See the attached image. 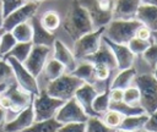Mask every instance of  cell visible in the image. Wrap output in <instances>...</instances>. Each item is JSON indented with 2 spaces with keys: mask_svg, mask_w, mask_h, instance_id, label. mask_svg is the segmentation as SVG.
<instances>
[{
  "mask_svg": "<svg viewBox=\"0 0 157 132\" xmlns=\"http://www.w3.org/2000/svg\"><path fill=\"white\" fill-rule=\"evenodd\" d=\"M29 23L32 26V44L34 45H45V46H53V43L55 40V35L53 32L47 31L40 21L39 17L36 15L31 17Z\"/></svg>",
  "mask_w": 157,
  "mask_h": 132,
  "instance_id": "obj_16",
  "label": "cell"
},
{
  "mask_svg": "<svg viewBox=\"0 0 157 132\" xmlns=\"http://www.w3.org/2000/svg\"><path fill=\"white\" fill-rule=\"evenodd\" d=\"M32 42H17L13 48L5 55V56H12L15 57L17 61L20 62H23L26 60V57L28 56L31 49H32ZM2 56V57H5Z\"/></svg>",
  "mask_w": 157,
  "mask_h": 132,
  "instance_id": "obj_28",
  "label": "cell"
},
{
  "mask_svg": "<svg viewBox=\"0 0 157 132\" xmlns=\"http://www.w3.org/2000/svg\"><path fill=\"white\" fill-rule=\"evenodd\" d=\"M56 132H86V122L63 123Z\"/></svg>",
  "mask_w": 157,
  "mask_h": 132,
  "instance_id": "obj_39",
  "label": "cell"
},
{
  "mask_svg": "<svg viewBox=\"0 0 157 132\" xmlns=\"http://www.w3.org/2000/svg\"><path fill=\"white\" fill-rule=\"evenodd\" d=\"M39 7V1H27L12 12H10L6 17L2 20L1 28L4 31H11L16 24H20L22 22L29 21L32 16L36 15L37 10Z\"/></svg>",
  "mask_w": 157,
  "mask_h": 132,
  "instance_id": "obj_10",
  "label": "cell"
},
{
  "mask_svg": "<svg viewBox=\"0 0 157 132\" xmlns=\"http://www.w3.org/2000/svg\"><path fill=\"white\" fill-rule=\"evenodd\" d=\"M53 57L60 64H63L67 72H71L77 65V60L74 56L72 50H70L59 39H55L53 43Z\"/></svg>",
  "mask_w": 157,
  "mask_h": 132,
  "instance_id": "obj_17",
  "label": "cell"
},
{
  "mask_svg": "<svg viewBox=\"0 0 157 132\" xmlns=\"http://www.w3.org/2000/svg\"><path fill=\"white\" fill-rule=\"evenodd\" d=\"M141 55H142L144 60L148 64V66L153 70L156 67V65H157V44L155 42H152L150 44V46Z\"/></svg>",
  "mask_w": 157,
  "mask_h": 132,
  "instance_id": "obj_37",
  "label": "cell"
},
{
  "mask_svg": "<svg viewBox=\"0 0 157 132\" xmlns=\"http://www.w3.org/2000/svg\"><path fill=\"white\" fill-rule=\"evenodd\" d=\"M140 0H115L113 2V20H132L136 16Z\"/></svg>",
  "mask_w": 157,
  "mask_h": 132,
  "instance_id": "obj_15",
  "label": "cell"
},
{
  "mask_svg": "<svg viewBox=\"0 0 157 132\" xmlns=\"http://www.w3.org/2000/svg\"><path fill=\"white\" fill-rule=\"evenodd\" d=\"M144 128L147 131H151V132H157V109L153 112L148 114L147 121H146Z\"/></svg>",
  "mask_w": 157,
  "mask_h": 132,
  "instance_id": "obj_40",
  "label": "cell"
},
{
  "mask_svg": "<svg viewBox=\"0 0 157 132\" xmlns=\"http://www.w3.org/2000/svg\"><path fill=\"white\" fill-rule=\"evenodd\" d=\"M134 82L140 92V106L146 114L157 109V79L152 73L136 75Z\"/></svg>",
  "mask_w": 157,
  "mask_h": 132,
  "instance_id": "obj_3",
  "label": "cell"
},
{
  "mask_svg": "<svg viewBox=\"0 0 157 132\" xmlns=\"http://www.w3.org/2000/svg\"><path fill=\"white\" fill-rule=\"evenodd\" d=\"M135 18L144 26H146L150 31H157V6L141 4L137 9Z\"/></svg>",
  "mask_w": 157,
  "mask_h": 132,
  "instance_id": "obj_20",
  "label": "cell"
},
{
  "mask_svg": "<svg viewBox=\"0 0 157 132\" xmlns=\"http://www.w3.org/2000/svg\"><path fill=\"white\" fill-rule=\"evenodd\" d=\"M86 132H115V130L108 127L101 116H90L86 121Z\"/></svg>",
  "mask_w": 157,
  "mask_h": 132,
  "instance_id": "obj_31",
  "label": "cell"
},
{
  "mask_svg": "<svg viewBox=\"0 0 157 132\" xmlns=\"http://www.w3.org/2000/svg\"><path fill=\"white\" fill-rule=\"evenodd\" d=\"M6 87H7V84H0V92H4Z\"/></svg>",
  "mask_w": 157,
  "mask_h": 132,
  "instance_id": "obj_48",
  "label": "cell"
},
{
  "mask_svg": "<svg viewBox=\"0 0 157 132\" xmlns=\"http://www.w3.org/2000/svg\"><path fill=\"white\" fill-rule=\"evenodd\" d=\"M78 1L88 11L90 17L92 20V23H93V27L94 28L104 27V26H107L113 20L112 12H104V11H102L98 7L96 0H78Z\"/></svg>",
  "mask_w": 157,
  "mask_h": 132,
  "instance_id": "obj_18",
  "label": "cell"
},
{
  "mask_svg": "<svg viewBox=\"0 0 157 132\" xmlns=\"http://www.w3.org/2000/svg\"><path fill=\"white\" fill-rule=\"evenodd\" d=\"M42 72L44 73L45 79L49 82V81H53V79L58 78L63 73H65L66 70H65V67H64L63 64H60L58 60H55L54 57H52V59H48L47 60V62H45Z\"/></svg>",
  "mask_w": 157,
  "mask_h": 132,
  "instance_id": "obj_25",
  "label": "cell"
},
{
  "mask_svg": "<svg viewBox=\"0 0 157 132\" xmlns=\"http://www.w3.org/2000/svg\"><path fill=\"white\" fill-rule=\"evenodd\" d=\"M115 132H132V131H126V130H121V128H117Z\"/></svg>",
  "mask_w": 157,
  "mask_h": 132,
  "instance_id": "obj_49",
  "label": "cell"
},
{
  "mask_svg": "<svg viewBox=\"0 0 157 132\" xmlns=\"http://www.w3.org/2000/svg\"><path fill=\"white\" fill-rule=\"evenodd\" d=\"M25 2H26V0H0L2 20H4V17H6L10 12H12L13 10H16L17 7H20L21 5H23Z\"/></svg>",
  "mask_w": 157,
  "mask_h": 132,
  "instance_id": "obj_38",
  "label": "cell"
},
{
  "mask_svg": "<svg viewBox=\"0 0 157 132\" xmlns=\"http://www.w3.org/2000/svg\"><path fill=\"white\" fill-rule=\"evenodd\" d=\"M123 117H124V116H123L120 112H118V111H115V110H113V109H108V110L101 116L102 121H103L108 127L114 128V130L119 128V126H120V123H121V121H123Z\"/></svg>",
  "mask_w": 157,
  "mask_h": 132,
  "instance_id": "obj_32",
  "label": "cell"
},
{
  "mask_svg": "<svg viewBox=\"0 0 157 132\" xmlns=\"http://www.w3.org/2000/svg\"><path fill=\"white\" fill-rule=\"evenodd\" d=\"M123 101L129 104V105H140V92L137 89V87H131L129 86L128 88L124 89V94H123Z\"/></svg>",
  "mask_w": 157,
  "mask_h": 132,
  "instance_id": "obj_36",
  "label": "cell"
},
{
  "mask_svg": "<svg viewBox=\"0 0 157 132\" xmlns=\"http://www.w3.org/2000/svg\"><path fill=\"white\" fill-rule=\"evenodd\" d=\"M2 26V13H1V5H0V28Z\"/></svg>",
  "mask_w": 157,
  "mask_h": 132,
  "instance_id": "obj_47",
  "label": "cell"
},
{
  "mask_svg": "<svg viewBox=\"0 0 157 132\" xmlns=\"http://www.w3.org/2000/svg\"><path fill=\"white\" fill-rule=\"evenodd\" d=\"M16 39L10 31H4L0 35V56H5L16 44Z\"/></svg>",
  "mask_w": 157,
  "mask_h": 132,
  "instance_id": "obj_34",
  "label": "cell"
},
{
  "mask_svg": "<svg viewBox=\"0 0 157 132\" xmlns=\"http://www.w3.org/2000/svg\"><path fill=\"white\" fill-rule=\"evenodd\" d=\"M83 60H87L90 62H92L93 65L96 64H103V65H107L110 70L113 71H117V61H115V57L110 50V48L102 40L99 48L97 49V51H94L93 54L88 55L87 57H85Z\"/></svg>",
  "mask_w": 157,
  "mask_h": 132,
  "instance_id": "obj_19",
  "label": "cell"
},
{
  "mask_svg": "<svg viewBox=\"0 0 157 132\" xmlns=\"http://www.w3.org/2000/svg\"><path fill=\"white\" fill-rule=\"evenodd\" d=\"M152 40L157 44V31L156 32H152Z\"/></svg>",
  "mask_w": 157,
  "mask_h": 132,
  "instance_id": "obj_45",
  "label": "cell"
},
{
  "mask_svg": "<svg viewBox=\"0 0 157 132\" xmlns=\"http://www.w3.org/2000/svg\"><path fill=\"white\" fill-rule=\"evenodd\" d=\"M98 93L99 92L96 89V87L90 83H82L75 92L74 98L88 116H97L96 112L93 111L92 103Z\"/></svg>",
  "mask_w": 157,
  "mask_h": 132,
  "instance_id": "obj_13",
  "label": "cell"
},
{
  "mask_svg": "<svg viewBox=\"0 0 157 132\" xmlns=\"http://www.w3.org/2000/svg\"><path fill=\"white\" fill-rule=\"evenodd\" d=\"M50 46H45V45H32V49L28 54V56L26 57V60L22 62L23 66L34 76L38 77L42 71L43 67L49 57L50 54Z\"/></svg>",
  "mask_w": 157,
  "mask_h": 132,
  "instance_id": "obj_11",
  "label": "cell"
},
{
  "mask_svg": "<svg viewBox=\"0 0 157 132\" xmlns=\"http://www.w3.org/2000/svg\"><path fill=\"white\" fill-rule=\"evenodd\" d=\"M28 1H42V0H28Z\"/></svg>",
  "mask_w": 157,
  "mask_h": 132,
  "instance_id": "obj_51",
  "label": "cell"
},
{
  "mask_svg": "<svg viewBox=\"0 0 157 132\" xmlns=\"http://www.w3.org/2000/svg\"><path fill=\"white\" fill-rule=\"evenodd\" d=\"M33 122H34V112L31 103L27 108L21 110L12 120L6 122L4 125V130L5 132H21L25 128L29 127Z\"/></svg>",
  "mask_w": 157,
  "mask_h": 132,
  "instance_id": "obj_14",
  "label": "cell"
},
{
  "mask_svg": "<svg viewBox=\"0 0 157 132\" xmlns=\"http://www.w3.org/2000/svg\"><path fill=\"white\" fill-rule=\"evenodd\" d=\"M109 109H113L118 112H120L123 116H130V115H137V114H144V109L140 105H129L126 103L121 101H117V103H112L109 104Z\"/></svg>",
  "mask_w": 157,
  "mask_h": 132,
  "instance_id": "obj_30",
  "label": "cell"
},
{
  "mask_svg": "<svg viewBox=\"0 0 157 132\" xmlns=\"http://www.w3.org/2000/svg\"><path fill=\"white\" fill-rule=\"evenodd\" d=\"M32 99L33 95L26 92L25 89H22L16 83V81H13L10 84H7L5 90L1 93L0 106H2L6 111L17 115L21 110H23L32 103Z\"/></svg>",
  "mask_w": 157,
  "mask_h": 132,
  "instance_id": "obj_2",
  "label": "cell"
},
{
  "mask_svg": "<svg viewBox=\"0 0 157 132\" xmlns=\"http://www.w3.org/2000/svg\"><path fill=\"white\" fill-rule=\"evenodd\" d=\"M135 37H137L140 39H144V40H152V31H150L146 26L141 24L137 28V31L135 33Z\"/></svg>",
  "mask_w": 157,
  "mask_h": 132,
  "instance_id": "obj_41",
  "label": "cell"
},
{
  "mask_svg": "<svg viewBox=\"0 0 157 132\" xmlns=\"http://www.w3.org/2000/svg\"><path fill=\"white\" fill-rule=\"evenodd\" d=\"M63 100L56 99L47 93L45 89L39 90L37 95H33L32 108L34 112V121H42L53 119L58 109L63 105Z\"/></svg>",
  "mask_w": 157,
  "mask_h": 132,
  "instance_id": "obj_6",
  "label": "cell"
},
{
  "mask_svg": "<svg viewBox=\"0 0 157 132\" xmlns=\"http://www.w3.org/2000/svg\"><path fill=\"white\" fill-rule=\"evenodd\" d=\"M103 32H104V27H98V28H94L93 31L78 37L76 40H74L75 43H74L72 54L77 61H81L85 57H87L88 55L97 51V49L99 48V45L102 43Z\"/></svg>",
  "mask_w": 157,
  "mask_h": 132,
  "instance_id": "obj_7",
  "label": "cell"
},
{
  "mask_svg": "<svg viewBox=\"0 0 157 132\" xmlns=\"http://www.w3.org/2000/svg\"><path fill=\"white\" fill-rule=\"evenodd\" d=\"M39 21L42 23V26L49 31V32H53L56 31L59 28V26L61 24V20H60V16L56 11H53V10H49V11H45L40 17H39Z\"/></svg>",
  "mask_w": 157,
  "mask_h": 132,
  "instance_id": "obj_27",
  "label": "cell"
},
{
  "mask_svg": "<svg viewBox=\"0 0 157 132\" xmlns=\"http://www.w3.org/2000/svg\"><path fill=\"white\" fill-rule=\"evenodd\" d=\"M16 42H32V26L29 21L16 24L11 31Z\"/></svg>",
  "mask_w": 157,
  "mask_h": 132,
  "instance_id": "obj_29",
  "label": "cell"
},
{
  "mask_svg": "<svg viewBox=\"0 0 157 132\" xmlns=\"http://www.w3.org/2000/svg\"><path fill=\"white\" fill-rule=\"evenodd\" d=\"M141 4H147V5H156L157 6V0H140Z\"/></svg>",
  "mask_w": 157,
  "mask_h": 132,
  "instance_id": "obj_44",
  "label": "cell"
},
{
  "mask_svg": "<svg viewBox=\"0 0 157 132\" xmlns=\"http://www.w3.org/2000/svg\"><path fill=\"white\" fill-rule=\"evenodd\" d=\"M137 132H151V131H147V130H145V128H142V130H139Z\"/></svg>",
  "mask_w": 157,
  "mask_h": 132,
  "instance_id": "obj_50",
  "label": "cell"
},
{
  "mask_svg": "<svg viewBox=\"0 0 157 132\" xmlns=\"http://www.w3.org/2000/svg\"><path fill=\"white\" fill-rule=\"evenodd\" d=\"M88 117L90 116L83 111V109L80 106L75 98L64 101L54 116V119L61 125L72 122H86Z\"/></svg>",
  "mask_w": 157,
  "mask_h": 132,
  "instance_id": "obj_9",
  "label": "cell"
},
{
  "mask_svg": "<svg viewBox=\"0 0 157 132\" xmlns=\"http://www.w3.org/2000/svg\"><path fill=\"white\" fill-rule=\"evenodd\" d=\"M63 27L72 40H76L78 37L94 29L88 11L78 0H74L71 2V6L65 15Z\"/></svg>",
  "mask_w": 157,
  "mask_h": 132,
  "instance_id": "obj_1",
  "label": "cell"
},
{
  "mask_svg": "<svg viewBox=\"0 0 157 132\" xmlns=\"http://www.w3.org/2000/svg\"><path fill=\"white\" fill-rule=\"evenodd\" d=\"M123 94H124V89L109 88V99H110L112 103L121 101V100H123Z\"/></svg>",
  "mask_w": 157,
  "mask_h": 132,
  "instance_id": "obj_42",
  "label": "cell"
},
{
  "mask_svg": "<svg viewBox=\"0 0 157 132\" xmlns=\"http://www.w3.org/2000/svg\"><path fill=\"white\" fill-rule=\"evenodd\" d=\"M136 70L131 66V67H128V68H124V70H118V73L113 77V79L110 81V84H109V88H119V89H125L128 88L135 76H136Z\"/></svg>",
  "mask_w": 157,
  "mask_h": 132,
  "instance_id": "obj_22",
  "label": "cell"
},
{
  "mask_svg": "<svg viewBox=\"0 0 157 132\" xmlns=\"http://www.w3.org/2000/svg\"><path fill=\"white\" fill-rule=\"evenodd\" d=\"M4 59H6V61L10 64L12 71H13V77L16 83L25 89L26 92L31 93L32 95H37L39 93V87H38V82H37V77H34L25 66L22 62L17 61L15 57L12 56H5Z\"/></svg>",
  "mask_w": 157,
  "mask_h": 132,
  "instance_id": "obj_8",
  "label": "cell"
},
{
  "mask_svg": "<svg viewBox=\"0 0 157 132\" xmlns=\"http://www.w3.org/2000/svg\"><path fill=\"white\" fill-rule=\"evenodd\" d=\"M152 75H153V77L157 79V65H156V67L153 68V73H152Z\"/></svg>",
  "mask_w": 157,
  "mask_h": 132,
  "instance_id": "obj_46",
  "label": "cell"
},
{
  "mask_svg": "<svg viewBox=\"0 0 157 132\" xmlns=\"http://www.w3.org/2000/svg\"><path fill=\"white\" fill-rule=\"evenodd\" d=\"M69 73L74 75L78 79H81L83 83H90L93 86L97 83V79L94 76V66L92 62H90L87 60H81L80 64L77 62L76 67Z\"/></svg>",
  "mask_w": 157,
  "mask_h": 132,
  "instance_id": "obj_21",
  "label": "cell"
},
{
  "mask_svg": "<svg viewBox=\"0 0 157 132\" xmlns=\"http://www.w3.org/2000/svg\"><path fill=\"white\" fill-rule=\"evenodd\" d=\"M61 126L60 122H58L54 117L42 121H34L29 127L25 128L21 132H56L58 128Z\"/></svg>",
  "mask_w": 157,
  "mask_h": 132,
  "instance_id": "obj_24",
  "label": "cell"
},
{
  "mask_svg": "<svg viewBox=\"0 0 157 132\" xmlns=\"http://www.w3.org/2000/svg\"><path fill=\"white\" fill-rule=\"evenodd\" d=\"M6 117H7V111L2 106H0V126H4L5 125Z\"/></svg>",
  "mask_w": 157,
  "mask_h": 132,
  "instance_id": "obj_43",
  "label": "cell"
},
{
  "mask_svg": "<svg viewBox=\"0 0 157 132\" xmlns=\"http://www.w3.org/2000/svg\"><path fill=\"white\" fill-rule=\"evenodd\" d=\"M1 93H2V92H0V101H1Z\"/></svg>",
  "mask_w": 157,
  "mask_h": 132,
  "instance_id": "obj_52",
  "label": "cell"
},
{
  "mask_svg": "<svg viewBox=\"0 0 157 132\" xmlns=\"http://www.w3.org/2000/svg\"><path fill=\"white\" fill-rule=\"evenodd\" d=\"M109 104H110L109 88H107L96 95V98L93 99V103H92V108L97 116H102L109 109Z\"/></svg>",
  "mask_w": 157,
  "mask_h": 132,
  "instance_id": "obj_26",
  "label": "cell"
},
{
  "mask_svg": "<svg viewBox=\"0 0 157 132\" xmlns=\"http://www.w3.org/2000/svg\"><path fill=\"white\" fill-rule=\"evenodd\" d=\"M83 82L75 77L71 73H63L58 78L49 81L48 86L45 88L47 93L56 99H60L63 101H66L71 98H74L76 89L82 84Z\"/></svg>",
  "mask_w": 157,
  "mask_h": 132,
  "instance_id": "obj_5",
  "label": "cell"
},
{
  "mask_svg": "<svg viewBox=\"0 0 157 132\" xmlns=\"http://www.w3.org/2000/svg\"><path fill=\"white\" fill-rule=\"evenodd\" d=\"M13 81V71L10 64L6 61V59L0 56V84H10Z\"/></svg>",
  "mask_w": 157,
  "mask_h": 132,
  "instance_id": "obj_33",
  "label": "cell"
},
{
  "mask_svg": "<svg viewBox=\"0 0 157 132\" xmlns=\"http://www.w3.org/2000/svg\"><path fill=\"white\" fill-rule=\"evenodd\" d=\"M141 23L136 20H112L104 26L103 35L118 44H128V42L135 37V33Z\"/></svg>",
  "mask_w": 157,
  "mask_h": 132,
  "instance_id": "obj_4",
  "label": "cell"
},
{
  "mask_svg": "<svg viewBox=\"0 0 157 132\" xmlns=\"http://www.w3.org/2000/svg\"><path fill=\"white\" fill-rule=\"evenodd\" d=\"M153 40H144V39H140L137 37H132L129 42H128V48L130 49V51L134 54V55H141L148 46L150 44L152 43Z\"/></svg>",
  "mask_w": 157,
  "mask_h": 132,
  "instance_id": "obj_35",
  "label": "cell"
},
{
  "mask_svg": "<svg viewBox=\"0 0 157 132\" xmlns=\"http://www.w3.org/2000/svg\"><path fill=\"white\" fill-rule=\"evenodd\" d=\"M147 116H148V114H146V112L137 114V115L124 116L123 117V121H121V123L119 126V128L126 130V131L137 132L139 130H142L145 127V123L147 121Z\"/></svg>",
  "mask_w": 157,
  "mask_h": 132,
  "instance_id": "obj_23",
  "label": "cell"
},
{
  "mask_svg": "<svg viewBox=\"0 0 157 132\" xmlns=\"http://www.w3.org/2000/svg\"><path fill=\"white\" fill-rule=\"evenodd\" d=\"M102 40L110 48V50H112V53H113V55L115 57L117 68L118 70H124V68H128V67H131L132 66L135 55L130 51V49L128 48L126 44L114 43V42L107 39L104 35H102Z\"/></svg>",
  "mask_w": 157,
  "mask_h": 132,
  "instance_id": "obj_12",
  "label": "cell"
}]
</instances>
